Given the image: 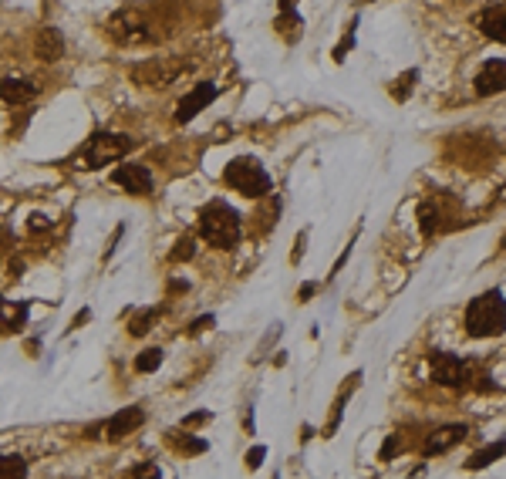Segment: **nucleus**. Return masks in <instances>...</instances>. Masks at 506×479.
Wrapping results in <instances>:
<instances>
[{
  "label": "nucleus",
  "mask_w": 506,
  "mask_h": 479,
  "mask_svg": "<svg viewBox=\"0 0 506 479\" xmlns=\"http://www.w3.org/2000/svg\"><path fill=\"white\" fill-rule=\"evenodd\" d=\"M466 331L469 338H500L506 331V297L503 291H483L466 308Z\"/></svg>",
  "instance_id": "nucleus-1"
},
{
  "label": "nucleus",
  "mask_w": 506,
  "mask_h": 479,
  "mask_svg": "<svg viewBox=\"0 0 506 479\" xmlns=\"http://www.w3.org/2000/svg\"><path fill=\"white\" fill-rule=\"evenodd\" d=\"M240 213L233 210L230 202L213 200L210 206H203L200 213V236L216 250H233L240 240Z\"/></svg>",
  "instance_id": "nucleus-2"
},
{
  "label": "nucleus",
  "mask_w": 506,
  "mask_h": 479,
  "mask_svg": "<svg viewBox=\"0 0 506 479\" xmlns=\"http://www.w3.org/2000/svg\"><path fill=\"white\" fill-rule=\"evenodd\" d=\"M105 31H108V37H112L115 44H122V47H149V44H155V41L162 37V34L155 31L152 20L142 14V11H135V7H122V11H115V14L108 17Z\"/></svg>",
  "instance_id": "nucleus-3"
},
{
  "label": "nucleus",
  "mask_w": 506,
  "mask_h": 479,
  "mask_svg": "<svg viewBox=\"0 0 506 479\" xmlns=\"http://www.w3.org/2000/svg\"><path fill=\"white\" fill-rule=\"evenodd\" d=\"M135 139L122 135V132H95L92 139L81 145V152L75 155L78 169H102L108 162H119L122 155L132 152Z\"/></svg>",
  "instance_id": "nucleus-4"
},
{
  "label": "nucleus",
  "mask_w": 506,
  "mask_h": 479,
  "mask_svg": "<svg viewBox=\"0 0 506 479\" xmlns=\"http://www.w3.org/2000/svg\"><path fill=\"white\" fill-rule=\"evenodd\" d=\"M223 179H227V186H233L236 193H243V196H250V200L270 196V189H274L267 169H263L257 159H250V155H236V159H230Z\"/></svg>",
  "instance_id": "nucleus-5"
},
{
  "label": "nucleus",
  "mask_w": 506,
  "mask_h": 479,
  "mask_svg": "<svg viewBox=\"0 0 506 479\" xmlns=\"http://www.w3.org/2000/svg\"><path fill=\"white\" fill-rule=\"evenodd\" d=\"M189 68H193V61H183V58H149V61H138L132 68V78L142 88H166Z\"/></svg>",
  "instance_id": "nucleus-6"
},
{
  "label": "nucleus",
  "mask_w": 506,
  "mask_h": 479,
  "mask_svg": "<svg viewBox=\"0 0 506 479\" xmlns=\"http://www.w3.org/2000/svg\"><path fill=\"white\" fill-rule=\"evenodd\" d=\"M432 382L442 388H462L466 382H473V365L462 361L459 355H445V351H432Z\"/></svg>",
  "instance_id": "nucleus-7"
},
{
  "label": "nucleus",
  "mask_w": 506,
  "mask_h": 479,
  "mask_svg": "<svg viewBox=\"0 0 506 479\" xmlns=\"http://www.w3.org/2000/svg\"><path fill=\"white\" fill-rule=\"evenodd\" d=\"M216 98V85L213 81H203V85H196L189 95H183V102L176 105V122L183 125V122H193L196 115H200L210 102Z\"/></svg>",
  "instance_id": "nucleus-8"
},
{
  "label": "nucleus",
  "mask_w": 506,
  "mask_h": 479,
  "mask_svg": "<svg viewBox=\"0 0 506 479\" xmlns=\"http://www.w3.org/2000/svg\"><path fill=\"white\" fill-rule=\"evenodd\" d=\"M112 183L128 189V193H135V196H149L152 193V172L145 169V166L128 162V166H119V169L112 172Z\"/></svg>",
  "instance_id": "nucleus-9"
},
{
  "label": "nucleus",
  "mask_w": 506,
  "mask_h": 479,
  "mask_svg": "<svg viewBox=\"0 0 506 479\" xmlns=\"http://www.w3.org/2000/svg\"><path fill=\"white\" fill-rule=\"evenodd\" d=\"M142 422H145V412H142L138 405H128V408H122V412H115V416L108 418L105 425H102V432H105L108 442H119V439H125L128 432H135Z\"/></svg>",
  "instance_id": "nucleus-10"
},
{
  "label": "nucleus",
  "mask_w": 506,
  "mask_h": 479,
  "mask_svg": "<svg viewBox=\"0 0 506 479\" xmlns=\"http://www.w3.org/2000/svg\"><path fill=\"white\" fill-rule=\"evenodd\" d=\"M503 88H506V58H490L476 75V95L490 98V95L503 92Z\"/></svg>",
  "instance_id": "nucleus-11"
},
{
  "label": "nucleus",
  "mask_w": 506,
  "mask_h": 479,
  "mask_svg": "<svg viewBox=\"0 0 506 479\" xmlns=\"http://www.w3.org/2000/svg\"><path fill=\"white\" fill-rule=\"evenodd\" d=\"M466 425L462 422H456V425H442V429H435V432L426 439V446H422V452L426 456H442V452H449L452 446H459L462 439H466Z\"/></svg>",
  "instance_id": "nucleus-12"
},
{
  "label": "nucleus",
  "mask_w": 506,
  "mask_h": 479,
  "mask_svg": "<svg viewBox=\"0 0 506 479\" xmlns=\"http://www.w3.org/2000/svg\"><path fill=\"white\" fill-rule=\"evenodd\" d=\"M37 95V85L31 78H0V102L7 105H24Z\"/></svg>",
  "instance_id": "nucleus-13"
},
{
  "label": "nucleus",
  "mask_w": 506,
  "mask_h": 479,
  "mask_svg": "<svg viewBox=\"0 0 506 479\" xmlns=\"http://www.w3.org/2000/svg\"><path fill=\"white\" fill-rule=\"evenodd\" d=\"M64 54V37L61 31H54V28H41L37 37H34V58H41V61H58Z\"/></svg>",
  "instance_id": "nucleus-14"
},
{
  "label": "nucleus",
  "mask_w": 506,
  "mask_h": 479,
  "mask_svg": "<svg viewBox=\"0 0 506 479\" xmlns=\"http://www.w3.org/2000/svg\"><path fill=\"white\" fill-rule=\"evenodd\" d=\"M479 31L486 37H493V41L506 44V7H486L479 14Z\"/></svg>",
  "instance_id": "nucleus-15"
},
{
  "label": "nucleus",
  "mask_w": 506,
  "mask_h": 479,
  "mask_svg": "<svg viewBox=\"0 0 506 479\" xmlns=\"http://www.w3.org/2000/svg\"><path fill=\"white\" fill-rule=\"evenodd\" d=\"M24 321H28V304H14V301H4V297H0V334L20 331Z\"/></svg>",
  "instance_id": "nucleus-16"
},
{
  "label": "nucleus",
  "mask_w": 506,
  "mask_h": 479,
  "mask_svg": "<svg viewBox=\"0 0 506 479\" xmlns=\"http://www.w3.org/2000/svg\"><path fill=\"white\" fill-rule=\"evenodd\" d=\"M500 456H506V439H500V442H490L486 449H479V452H473L469 456V469H486V466H493Z\"/></svg>",
  "instance_id": "nucleus-17"
},
{
  "label": "nucleus",
  "mask_w": 506,
  "mask_h": 479,
  "mask_svg": "<svg viewBox=\"0 0 506 479\" xmlns=\"http://www.w3.org/2000/svg\"><path fill=\"white\" fill-rule=\"evenodd\" d=\"M418 226H422V233H426V236H435V233H439V226H442V210H439L432 200L418 206Z\"/></svg>",
  "instance_id": "nucleus-18"
},
{
  "label": "nucleus",
  "mask_w": 506,
  "mask_h": 479,
  "mask_svg": "<svg viewBox=\"0 0 506 479\" xmlns=\"http://www.w3.org/2000/svg\"><path fill=\"white\" fill-rule=\"evenodd\" d=\"M28 476V463L20 456H0V479Z\"/></svg>",
  "instance_id": "nucleus-19"
},
{
  "label": "nucleus",
  "mask_w": 506,
  "mask_h": 479,
  "mask_svg": "<svg viewBox=\"0 0 506 479\" xmlns=\"http://www.w3.org/2000/svg\"><path fill=\"white\" fill-rule=\"evenodd\" d=\"M172 449H176V452H183V456H200V452H206V439L176 435V439H172Z\"/></svg>",
  "instance_id": "nucleus-20"
},
{
  "label": "nucleus",
  "mask_w": 506,
  "mask_h": 479,
  "mask_svg": "<svg viewBox=\"0 0 506 479\" xmlns=\"http://www.w3.org/2000/svg\"><path fill=\"white\" fill-rule=\"evenodd\" d=\"M159 365H162V351H159V348H145V351L135 358V371H142V375L155 371Z\"/></svg>",
  "instance_id": "nucleus-21"
},
{
  "label": "nucleus",
  "mask_w": 506,
  "mask_h": 479,
  "mask_svg": "<svg viewBox=\"0 0 506 479\" xmlns=\"http://www.w3.org/2000/svg\"><path fill=\"white\" fill-rule=\"evenodd\" d=\"M193 253H196V240L193 236H183V240H176V247L169 253V260L179 263V260H193Z\"/></svg>",
  "instance_id": "nucleus-22"
},
{
  "label": "nucleus",
  "mask_w": 506,
  "mask_h": 479,
  "mask_svg": "<svg viewBox=\"0 0 506 479\" xmlns=\"http://www.w3.org/2000/svg\"><path fill=\"white\" fill-rule=\"evenodd\" d=\"M155 314H159V310H155V308L142 310V314H138L135 321H132V325H128V331H132V334H135V338H142V334H145V331H149V327H152Z\"/></svg>",
  "instance_id": "nucleus-23"
},
{
  "label": "nucleus",
  "mask_w": 506,
  "mask_h": 479,
  "mask_svg": "<svg viewBox=\"0 0 506 479\" xmlns=\"http://www.w3.org/2000/svg\"><path fill=\"white\" fill-rule=\"evenodd\" d=\"M415 78H418V71H409L402 81H395V85H392V95H395L399 102H405V98L412 95V81H415Z\"/></svg>",
  "instance_id": "nucleus-24"
},
{
  "label": "nucleus",
  "mask_w": 506,
  "mask_h": 479,
  "mask_svg": "<svg viewBox=\"0 0 506 479\" xmlns=\"http://www.w3.org/2000/svg\"><path fill=\"white\" fill-rule=\"evenodd\" d=\"M213 325H216V317H213V314H203V317H196V321L189 325V334L196 338V334H203V331H210Z\"/></svg>",
  "instance_id": "nucleus-25"
},
{
  "label": "nucleus",
  "mask_w": 506,
  "mask_h": 479,
  "mask_svg": "<svg viewBox=\"0 0 506 479\" xmlns=\"http://www.w3.org/2000/svg\"><path fill=\"white\" fill-rule=\"evenodd\" d=\"M395 452H402V439H399V432H395V435H388V439H385V446H382V459L388 463V459H392Z\"/></svg>",
  "instance_id": "nucleus-26"
},
{
  "label": "nucleus",
  "mask_w": 506,
  "mask_h": 479,
  "mask_svg": "<svg viewBox=\"0 0 506 479\" xmlns=\"http://www.w3.org/2000/svg\"><path fill=\"white\" fill-rule=\"evenodd\" d=\"M263 459H267V446H253L246 452V466H250V469H260Z\"/></svg>",
  "instance_id": "nucleus-27"
},
{
  "label": "nucleus",
  "mask_w": 506,
  "mask_h": 479,
  "mask_svg": "<svg viewBox=\"0 0 506 479\" xmlns=\"http://www.w3.org/2000/svg\"><path fill=\"white\" fill-rule=\"evenodd\" d=\"M28 230H31V233L51 230V217H44V213H34V217H31V223H28Z\"/></svg>",
  "instance_id": "nucleus-28"
},
{
  "label": "nucleus",
  "mask_w": 506,
  "mask_h": 479,
  "mask_svg": "<svg viewBox=\"0 0 506 479\" xmlns=\"http://www.w3.org/2000/svg\"><path fill=\"white\" fill-rule=\"evenodd\" d=\"M132 476H159V466L155 463H145V466H135Z\"/></svg>",
  "instance_id": "nucleus-29"
},
{
  "label": "nucleus",
  "mask_w": 506,
  "mask_h": 479,
  "mask_svg": "<svg viewBox=\"0 0 506 479\" xmlns=\"http://www.w3.org/2000/svg\"><path fill=\"white\" fill-rule=\"evenodd\" d=\"M200 422H210V412H196V416H189L183 422V429H193V425H200Z\"/></svg>",
  "instance_id": "nucleus-30"
},
{
  "label": "nucleus",
  "mask_w": 506,
  "mask_h": 479,
  "mask_svg": "<svg viewBox=\"0 0 506 479\" xmlns=\"http://www.w3.org/2000/svg\"><path fill=\"white\" fill-rule=\"evenodd\" d=\"M304 243H307V230L297 236V250H294V257H291V263H301V257H304Z\"/></svg>",
  "instance_id": "nucleus-31"
},
{
  "label": "nucleus",
  "mask_w": 506,
  "mask_h": 479,
  "mask_svg": "<svg viewBox=\"0 0 506 479\" xmlns=\"http://www.w3.org/2000/svg\"><path fill=\"white\" fill-rule=\"evenodd\" d=\"M314 291H318V284H304V287L297 291V297H301V301H307V297L314 294Z\"/></svg>",
  "instance_id": "nucleus-32"
},
{
  "label": "nucleus",
  "mask_w": 506,
  "mask_h": 479,
  "mask_svg": "<svg viewBox=\"0 0 506 479\" xmlns=\"http://www.w3.org/2000/svg\"><path fill=\"white\" fill-rule=\"evenodd\" d=\"M88 317H92V314H88V310H81V314H78L75 321H71V327H78V325H85V321H88Z\"/></svg>",
  "instance_id": "nucleus-33"
},
{
  "label": "nucleus",
  "mask_w": 506,
  "mask_h": 479,
  "mask_svg": "<svg viewBox=\"0 0 506 479\" xmlns=\"http://www.w3.org/2000/svg\"><path fill=\"white\" fill-rule=\"evenodd\" d=\"M280 7H284V11H294V0H280Z\"/></svg>",
  "instance_id": "nucleus-34"
}]
</instances>
